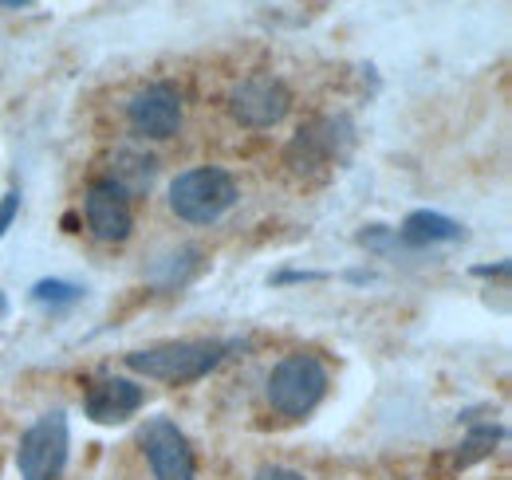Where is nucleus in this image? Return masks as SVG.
<instances>
[{"mask_svg":"<svg viewBox=\"0 0 512 480\" xmlns=\"http://www.w3.org/2000/svg\"><path fill=\"white\" fill-rule=\"evenodd\" d=\"M83 213H87V229L95 233V240H103V244H123L134 233V205H130V197L115 181L107 178L95 181L87 189Z\"/></svg>","mask_w":512,"mask_h":480,"instance_id":"obj_8","label":"nucleus"},{"mask_svg":"<svg viewBox=\"0 0 512 480\" xmlns=\"http://www.w3.org/2000/svg\"><path fill=\"white\" fill-rule=\"evenodd\" d=\"M237 181L229 170L193 166L170 181V213L186 225H217L237 205Z\"/></svg>","mask_w":512,"mask_h":480,"instance_id":"obj_2","label":"nucleus"},{"mask_svg":"<svg viewBox=\"0 0 512 480\" xmlns=\"http://www.w3.org/2000/svg\"><path fill=\"white\" fill-rule=\"evenodd\" d=\"M253 480H304V473H296V469H284V465H272V469H260Z\"/></svg>","mask_w":512,"mask_h":480,"instance_id":"obj_19","label":"nucleus"},{"mask_svg":"<svg viewBox=\"0 0 512 480\" xmlns=\"http://www.w3.org/2000/svg\"><path fill=\"white\" fill-rule=\"evenodd\" d=\"M288 111H292V91L284 79H276L268 71L245 75L229 91V115L245 130H272L288 119Z\"/></svg>","mask_w":512,"mask_h":480,"instance_id":"obj_6","label":"nucleus"},{"mask_svg":"<svg viewBox=\"0 0 512 480\" xmlns=\"http://www.w3.org/2000/svg\"><path fill=\"white\" fill-rule=\"evenodd\" d=\"M477 276H509V260H501L497 268H477Z\"/></svg>","mask_w":512,"mask_h":480,"instance_id":"obj_20","label":"nucleus"},{"mask_svg":"<svg viewBox=\"0 0 512 480\" xmlns=\"http://www.w3.org/2000/svg\"><path fill=\"white\" fill-rule=\"evenodd\" d=\"M351 134H355V126H351L347 115L308 122V126L288 142L284 162L292 166V174L312 178V174L331 170L335 162H343V158H347V150H351Z\"/></svg>","mask_w":512,"mask_h":480,"instance_id":"obj_5","label":"nucleus"},{"mask_svg":"<svg viewBox=\"0 0 512 480\" xmlns=\"http://www.w3.org/2000/svg\"><path fill=\"white\" fill-rule=\"evenodd\" d=\"M394 233H398V240L406 248H434V244L465 240L461 221H453V217L438 213V209H414V213H406V221Z\"/></svg>","mask_w":512,"mask_h":480,"instance_id":"obj_11","label":"nucleus"},{"mask_svg":"<svg viewBox=\"0 0 512 480\" xmlns=\"http://www.w3.org/2000/svg\"><path fill=\"white\" fill-rule=\"evenodd\" d=\"M4 311H8V300H4V292H0V315H4Z\"/></svg>","mask_w":512,"mask_h":480,"instance_id":"obj_22","label":"nucleus"},{"mask_svg":"<svg viewBox=\"0 0 512 480\" xmlns=\"http://www.w3.org/2000/svg\"><path fill=\"white\" fill-rule=\"evenodd\" d=\"M154 174H158V162H154L150 154H142V150H130V146H127V150H115L107 181H115V185L127 193L130 201H134V197L150 193V185H154Z\"/></svg>","mask_w":512,"mask_h":480,"instance_id":"obj_12","label":"nucleus"},{"mask_svg":"<svg viewBox=\"0 0 512 480\" xmlns=\"http://www.w3.org/2000/svg\"><path fill=\"white\" fill-rule=\"evenodd\" d=\"M67 457H71V425L64 410H52L24 429L16 449V469L20 480H60Z\"/></svg>","mask_w":512,"mask_h":480,"instance_id":"obj_4","label":"nucleus"},{"mask_svg":"<svg viewBox=\"0 0 512 480\" xmlns=\"http://www.w3.org/2000/svg\"><path fill=\"white\" fill-rule=\"evenodd\" d=\"M16 217H20V189H8L0 197V240L8 237V229H12Z\"/></svg>","mask_w":512,"mask_h":480,"instance_id":"obj_17","label":"nucleus"},{"mask_svg":"<svg viewBox=\"0 0 512 480\" xmlns=\"http://www.w3.org/2000/svg\"><path fill=\"white\" fill-rule=\"evenodd\" d=\"M83 300V288L71 280H36L32 284V303L48 307V311H67Z\"/></svg>","mask_w":512,"mask_h":480,"instance_id":"obj_14","label":"nucleus"},{"mask_svg":"<svg viewBox=\"0 0 512 480\" xmlns=\"http://www.w3.org/2000/svg\"><path fill=\"white\" fill-rule=\"evenodd\" d=\"M127 122L142 138H174L182 126V95L170 83H150L127 103Z\"/></svg>","mask_w":512,"mask_h":480,"instance_id":"obj_9","label":"nucleus"},{"mask_svg":"<svg viewBox=\"0 0 512 480\" xmlns=\"http://www.w3.org/2000/svg\"><path fill=\"white\" fill-rule=\"evenodd\" d=\"M312 280H323V272H276L268 284H312Z\"/></svg>","mask_w":512,"mask_h":480,"instance_id":"obj_18","label":"nucleus"},{"mask_svg":"<svg viewBox=\"0 0 512 480\" xmlns=\"http://www.w3.org/2000/svg\"><path fill=\"white\" fill-rule=\"evenodd\" d=\"M197 272H201V252H197V248H182V252L158 260L154 284H158V288H182V284H190Z\"/></svg>","mask_w":512,"mask_h":480,"instance_id":"obj_13","label":"nucleus"},{"mask_svg":"<svg viewBox=\"0 0 512 480\" xmlns=\"http://www.w3.org/2000/svg\"><path fill=\"white\" fill-rule=\"evenodd\" d=\"M32 0H0V8H28Z\"/></svg>","mask_w":512,"mask_h":480,"instance_id":"obj_21","label":"nucleus"},{"mask_svg":"<svg viewBox=\"0 0 512 480\" xmlns=\"http://www.w3.org/2000/svg\"><path fill=\"white\" fill-rule=\"evenodd\" d=\"M229 351H237V343H221V339H182V343H158L146 351H130L127 366L142 378L154 382H174L186 386L205 378L209 370H217Z\"/></svg>","mask_w":512,"mask_h":480,"instance_id":"obj_1","label":"nucleus"},{"mask_svg":"<svg viewBox=\"0 0 512 480\" xmlns=\"http://www.w3.org/2000/svg\"><path fill=\"white\" fill-rule=\"evenodd\" d=\"M331 374L316 355H284L268 374V406L280 418H308L327 398Z\"/></svg>","mask_w":512,"mask_h":480,"instance_id":"obj_3","label":"nucleus"},{"mask_svg":"<svg viewBox=\"0 0 512 480\" xmlns=\"http://www.w3.org/2000/svg\"><path fill=\"white\" fill-rule=\"evenodd\" d=\"M355 240H359L363 248H371V252H394V248H406V244L398 240V233H394V229H386V225H367Z\"/></svg>","mask_w":512,"mask_h":480,"instance_id":"obj_16","label":"nucleus"},{"mask_svg":"<svg viewBox=\"0 0 512 480\" xmlns=\"http://www.w3.org/2000/svg\"><path fill=\"white\" fill-rule=\"evenodd\" d=\"M138 441L146 449V461H150L154 480H193V473H197L193 449L190 441H186V433L170 418H150L142 425Z\"/></svg>","mask_w":512,"mask_h":480,"instance_id":"obj_7","label":"nucleus"},{"mask_svg":"<svg viewBox=\"0 0 512 480\" xmlns=\"http://www.w3.org/2000/svg\"><path fill=\"white\" fill-rule=\"evenodd\" d=\"M501 437H505V429H501V425H477V429L461 441V449H457V469H469L473 461L489 457V449H493Z\"/></svg>","mask_w":512,"mask_h":480,"instance_id":"obj_15","label":"nucleus"},{"mask_svg":"<svg viewBox=\"0 0 512 480\" xmlns=\"http://www.w3.org/2000/svg\"><path fill=\"white\" fill-rule=\"evenodd\" d=\"M142 402H146V394H142L138 382H130V378H99L87 390L83 410L95 425H119V421L134 418L142 410Z\"/></svg>","mask_w":512,"mask_h":480,"instance_id":"obj_10","label":"nucleus"}]
</instances>
